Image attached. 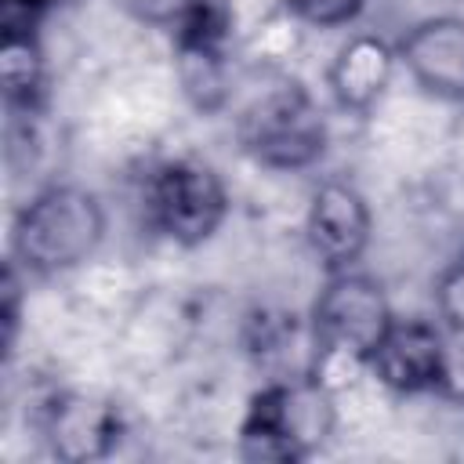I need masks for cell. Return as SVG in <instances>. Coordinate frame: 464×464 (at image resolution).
I'll list each match as a JSON object with an SVG mask.
<instances>
[{
	"label": "cell",
	"instance_id": "obj_1",
	"mask_svg": "<svg viewBox=\"0 0 464 464\" xmlns=\"http://www.w3.org/2000/svg\"><path fill=\"white\" fill-rule=\"evenodd\" d=\"M105 203L98 192L54 181L33 192L11 221V265L33 279H54L98 254L105 243Z\"/></svg>",
	"mask_w": 464,
	"mask_h": 464
},
{
	"label": "cell",
	"instance_id": "obj_2",
	"mask_svg": "<svg viewBox=\"0 0 464 464\" xmlns=\"http://www.w3.org/2000/svg\"><path fill=\"white\" fill-rule=\"evenodd\" d=\"M337 428V406L326 381L312 370L268 381L246 402L239 420V457L261 464H297L315 457Z\"/></svg>",
	"mask_w": 464,
	"mask_h": 464
},
{
	"label": "cell",
	"instance_id": "obj_3",
	"mask_svg": "<svg viewBox=\"0 0 464 464\" xmlns=\"http://www.w3.org/2000/svg\"><path fill=\"white\" fill-rule=\"evenodd\" d=\"M239 149L265 170L297 174L323 160L330 127L312 91L294 76L265 83L236 116Z\"/></svg>",
	"mask_w": 464,
	"mask_h": 464
},
{
	"label": "cell",
	"instance_id": "obj_4",
	"mask_svg": "<svg viewBox=\"0 0 464 464\" xmlns=\"http://www.w3.org/2000/svg\"><path fill=\"white\" fill-rule=\"evenodd\" d=\"M395 323V308L381 286V279L344 268L330 272L319 286L312 308H308V344L312 362L308 370L323 377V370L334 359H352L355 366H366L384 334Z\"/></svg>",
	"mask_w": 464,
	"mask_h": 464
},
{
	"label": "cell",
	"instance_id": "obj_5",
	"mask_svg": "<svg viewBox=\"0 0 464 464\" xmlns=\"http://www.w3.org/2000/svg\"><path fill=\"white\" fill-rule=\"evenodd\" d=\"M228 188L225 178L192 156H178L160 163L145 185L149 225L174 246L196 250L218 236L228 218Z\"/></svg>",
	"mask_w": 464,
	"mask_h": 464
},
{
	"label": "cell",
	"instance_id": "obj_6",
	"mask_svg": "<svg viewBox=\"0 0 464 464\" xmlns=\"http://www.w3.org/2000/svg\"><path fill=\"white\" fill-rule=\"evenodd\" d=\"M373 239V210L370 199L344 178H326L312 188L304 210V243L319 268L344 272L355 268Z\"/></svg>",
	"mask_w": 464,
	"mask_h": 464
},
{
	"label": "cell",
	"instance_id": "obj_7",
	"mask_svg": "<svg viewBox=\"0 0 464 464\" xmlns=\"http://www.w3.org/2000/svg\"><path fill=\"white\" fill-rule=\"evenodd\" d=\"M366 370L395 395H435L453 377L446 330L439 319H399L370 355Z\"/></svg>",
	"mask_w": 464,
	"mask_h": 464
},
{
	"label": "cell",
	"instance_id": "obj_8",
	"mask_svg": "<svg viewBox=\"0 0 464 464\" xmlns=\"http://www.w3.org/2000/svg\"><path fill=\"white\" fill-rule=\"evenodd\" d=\"M40 439L54 460L65 464H91L116 453L123 439V417L109 399L62 392L47 399L40 413Z\"/></svg>",
	"mask_w": 464,
	"mask_h": 464
},
{
	"label": "cell",
	"instance_id": "obj_9",
	"mask_svg": "<svg viewBox=\"0 0 464 464\" xmlns=\"http://www.w3.org/2000/svg\"><path fill=\"white\" fill-rule=\"evenodd\" d=\"M410 80L439 102H464V14H428L395 40Z\"/></svg>",
	"mask_w": 464,
	"mask_h": 464
},
{
	"label": "cell",
	"instance_id": "obj_10",
	"mask_svg": "<svg viewBox=\"0 0 464 464\" xmlns=\"http://www.w3.org/2000/svg\"><path fill=\"white\" fill-rule=\"evenodd\" d=\"M395 44L377 33H352L326 65V91L348 116H370L388 94L395 72Z\"/></svg>",
	"mask_w": 464,
	"mask_h": 464
},
{
	"label": "cell",
	"instance_id": "obj_11",
	"mask_svg": "<svg viewBox=\"0 0 464 464\" xmlns=\"http://www.w3.org/2000/svg\"><path fill=\"white\" fill-rule=\"evenodd\" d=\"M174 72L185 98L203 112L214 116L228 105V18L199 22L174 33Z\"/></svg>",
	"mask_w": 464,
	"mask_h": 464
},
{
	"label": "cell",
	"instance_id": "obj_12",
	"mask_svg": "<svg viewBox=\"0 0 464 464\" xmlns=\"http://www.w3.org/2000/svg\"><path fill=\"white\" fill-rule=\"evenodd\" d=\"M0 72L11 109L33 112L44 98V47L40 33H0Z\"/></svg>",
	"mask_w": 464,
	"mask_h": 464
},
{
	"label": "cell",
	"instance_id": "obj_13",
	"mask_svg": "<svg viewBox=\"0 0 464 464\" xmlns=\"http://www.w3.org/2000/svg\"><path fill=\"white\" fill-rule=\"evenodd\" d=\"M120 4L130 18L152 29H167L170 36L199 22L228 18V0H120Z\"/></svg>",
	"mask_w": 464,
	"mask_h": 464
},
{
	"label": "cell",
	"instance_id": "obj_14",
	"mask_svg": "<svg viewBox=\"0 0 464 464\" xmlns=\"http://www.w3.org/2000/svg\"><path fill=\"white\" fill-rule=\"evenodd\" d=\"M431 304L442 330L464 337V254L446 261L431 279Z\"/></svg>",
	"mask_w": 464,
	"mask_h": 464
},
{
	"label": "cell",
	"instance_id": "obj_15",
	"mask_svg": "<svg viewBox=\"0 0 464 464\" xmlns=\"http://www.w3.org/2000/svg\"><path fill=\"white\" fill-rule=\"evenodd\" d=\"M286 11L308 29H341L366 11V0H286Z\"/></svg>",
	"mask_w": 464,
	"mask_h": 464
},
{
	"label": "cell",
	"instance_id": "obj_16",
	"mask_svg": "<svg viewBox=\"0 0 464 464\" xmlns=\"http://www.w3.org/2000/svg\"><path fill=\"white\" fill-rule=\"evenodd\" d=\"M54 0H0V33H40Z\"/></svg>",
	"mask_w": 464,
	"mask_h": 464
}]
</instances>
